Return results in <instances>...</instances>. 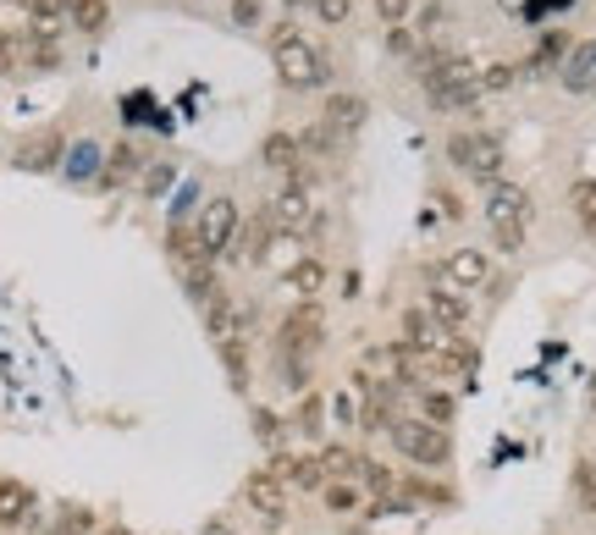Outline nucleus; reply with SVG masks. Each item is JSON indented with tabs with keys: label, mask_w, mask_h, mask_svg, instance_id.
I'll list each match as a JSON object with an SVG mask.
<instances>
[{
	"label": "nucleus",
	"mask_w": 596,
	"mask_h": 535,
	"mask_svg": "<svg viewBox=\"0 0 596 535\" xmlns=\"http://www.w3.org/2000/svg\"><path fill=\"white\" fill-rule=\"evenodd\" d=\"M419 72H425V95H431L437 111H475L481 106V72H475V61L448 56V50H425Z\"/></svg>",
	"instance_id": "f257e3e1"
},
{
	"label": "nucleus",
	"mask_w": 596,
	"mask_h": 535,
	"mask_svg": "<svg viewBox=\"0 0 596 535\" xmlns=\"http://www.w3.org/2000/svg\"><path fill=\"white\" fill-rule=\"evenodd\" d=\"M531 210H536V205H531V189L508 183V177H497V183L486 189V221H491V232H497V248H502V254L525 248Z\"/></svg>",
	"instance_id": "f03ea898"
},
{
	"label": "nucleus",
	"mask_w": 596,
	"mask_h": 535,
	"mask_svg": "<svg viewBox=\"0 0 596 535\" xmlns=\"http://www.w3.org/2000/svg\"><path fill=\"white\" fill-rule=\"evenodd\" d=\"M392 448H398L409 464H419V470H442V464L453 459L448 430L431 425V420H398V425H392Z\"/></svg>",
	"instance_id": "7ed1b4c3"
},
{
	"label": "nucleus",
	"mask_w": 596,
	"mask_h": 535,
	"mask_svg": "<svg viewBox=\"0 0 596 535\" xmlns=\"http://www.w3.org/2000/svg\"><path fill=\"white\" fill-rule=\"evenodd\" d=\"M448 155H453V166L464 177H475V183H486V189L502 177V144L491 133H453L448 138Z\"/></svg>",
	"instance_id": "20e7f679"
},
{
	"label": "nucleus",
	"mask_w": 596,
	"mask_h": 535,
	"mask_svg": "<svg viewBox=\"0 0 596 535\" xmlns=\"http://www.w3.org/2000/svg\"><path fill=\"white\" fill-rule=\"evenodd\" d=\"M271 61H277V77H282L288 88H320V83L331 77V56H326L315 39H299V45L277 50Z\"/></svg>",
	"instance_id": "39448f33"
},
{
	"label": "nucleus",
	"mask_w": 596,
	"mask_h": 535,
	"mask_svg": "<svg viewBox=\"0 0 596 535\" xmlns=\"http://www.w3.org/2000/svg\"><path fill=\"white\" fill-rule=\"evenodd\" d=\"M320 337H326V320H320V309L304 299V304L288 309V320H282V331H277V348H282V360H304V353L320 348Z\"/></svg>",
	"instance_id": "423d86ee"
},
{
	"label": "nucleus",
	"mask_w": 596,
	"mask_h": 535,
	"mask_svg": "<svg viewBox=\"0 0 596 535\" xmlns=\"http://www.w3.org/2000/svg\"><path fill=\"white\" fill-rule=\"evenodd\" d=\"M238 227H243V216H238V205H232L227 194L205 199V210H199V221H194V232H199V243H205V254H210V259H216L221 248H232V243H238Z\"/></svg>",
	"instance_id": "0eeeda50"
},
{
	"label": "nucleus",
	"mask_w": 596,
	"mask_h": 535,
	"mask_svg": "<svg viewBox=\"0 0 596 535\" xmlns=\"http://www.w3.org/2000/svg\"><path fill=\"white\" fill-rule=\"evenodd\" d=\"M243 502L260 513L266 524H282V519H288V486H282L271 470H254V475L243 481Z\"/></svg>",
	"instance_id": "6e6552de"
},
{
	"label": "nucleus",
	"mask_w": 596,
	"mask_h": 535,
	"mask_svg": "<svg viewBox=\"0 0 596 535\" xmlns=\"http://www.w3.org/2000/svg\"><path fill=\"white\" fill-rule=\"evenodd\" d=\"M437 282L448 277V288L453 293H475V288H486V277H491V265H486V254L481 248H453L448 254V265H442V271H431Z\"/></svg>",
	"instance_id": "1a4fd4ad"
},
{
	"label": "nucleus",
	"mask_w": 596,
	"mask_h": 535,
	"mask_svg": "<svg viewBox=\"0 0 596 535\" xmlns=\"http://www.w3.org/2000/svg\"><path fill=\"white\" fill-rule=\"evenodd\" d=\"M271 475H277L282 486H299V491H320V486H326V464H320V453H282V448H277Z\"/></svg>",
	"instance_id": "9d476101"
},
{
	"label": "nucleus",
	"mask_w": 596,
	"mask_h": 535,
	"mask_svg": "<svg viewBox=\"0 0 596 535\" xmlns=\"http://www.w3.org/2000/svg\"><path fill=\"white\" fill-rule=\"evenodd\" d=\"M425 315H431L448 337H459V331H464V320H470V304H464V293H453V288L431 282V293H425Z\"/></svg>",
	"instance_id": "9b49d317"
},
{
	"label": "nucleus",
	"mask_w": 596,
	"mask_h": 535,
	"mask_svg": "<svg viewBox=\"0 0 596 535\" xmlns=\"http://www.w3.org/2000/svg\"><path fill=\"white\" fill-rule=\"evenodd\" d=\"M365 117H370V106H365L360 95H349V88H337V95L326 100V117H320V122H326L331 133H343V138H354V133L365 127Z\"/></svg>",
	"instance_id": "f8f14e48"
},
{
	"label": "nucleus",
	"mask_w": 596,
	"mask_h": 535,
	"mask_svg": "<svg viewBox=\"0 0 596 535\" xmlns=\"http://www.w3.org/2000/svg\"><path fill=\"white\" fill-rule=\"evenodd\" d=\"M266 216L277 221V232H299V227L309 221V194L288 183L282 194H271V205H266Z\"/></svg>",
	"instance_id": "ddd939ff"
},
{
	"label": "nucleus",
	"mask_w": 596,
	"mask_h": 535,
	"mask_svg": "<svg viewBox=\"0 0 596 535\" xmlns=\"http://www.w3.org/2000/svg\"><path fill=\"white\" fill-rule=\"evenodd\" d=\"M277 238H282V232H277V221H271V216L260 210L254 221H243V227H238V254L260 265V259L271 254V243H277Z\"/></svg>",
	"instance_id": "4468645a"
},
{
	"label": "nucleus",
	"mask_w": 596,
	"mask_h": 535,
	"mask_svg": "<svg viewBox=\"0 0 596 535\" xmlns=\"http://www.w3.org/2000/svg\"><path fill=\"white\" fill-rule=\"evenodd\" d=\"M563 88H574V95H591L596 88V39H585L563 56Z\"/></svg>",
	"instance_id": "2eb2a0df"
},
{
	"label": "nucleus",
	"mask_w": 596,
	"mask_h": 535,
	"mask_svg": "<svg viewBox=\"0 0 596 535\" xmlns=\"http://www.w3.org/2000/svg\"><path fill=\"white\" fill-rule=\"evenodd\" d=\"M403 342L419 348V353H442V348H448V331H442L431 315H425V309H409V315H403Z\"/></svg>",
	"instance_id": "dca6fc26"
},
{
	"label": "nucleus",
	"mask_w": 596,
	"mask_h": 535,
	"mask_svg": "<svg viewBox=\"0 0 596 535\" xmlns=\"http://www.w3.org/2000/svg\"><path fill=\"white\" fill-rule=\"evenodd\" d=\"M172 254L183 259V277H199V271H210V254H205V243H199V232L194 227H172Z\"/></svg>",
	"instance_id": "f3484780"
},
{
	"label": "nucleus",
	"mask_w": 596,
	"mask_h": 535,
	"mask_svg": "<svg viewBox=\"0 0 596 535\" xmlns=\"http://www.w3.org/2000/svg\"><path fill=\"white\" fill-rule=\"evenodd\" d=\"M28 23H34L45 39H56V34L72 23V0H28Z\"/></svg>",
	"instance_id": "a211bd4d"
},
{
	"label": "nucleus",
	"mask_w": 596,
	"mask_h": 535,
	"mask_svg": "<svg viewBox=\"0 0 596 535\" xmlns=\"http://www.w3.org/2000/svg\"><path fill=\"white\" fill-rule=\"evenodd\" d=\"M260 160H266L271 171H293V166L304 160V155H299V133H266Z\"/></svg>",
	"instance_id": "6ab92c4d"
},
{
	"label": "nucleus",
	"mask_w": 596,
	"mask_h": 535,
	"mask_svg": "<svg viewBox=\"0 0 596 535\" xmlns=\"http://www.w3.org/2000/svg\"><path fill=\"white\" fill-rule=\"evenodd\" d=\"M34 513V491L23 481H0V524H23Z\"/></svg>",
	"instance_id": "aec40b11"
},
{
	"label": "nucleus",
	"mask_w": 596,
	"mask_h": 535,
	"mask_svg": "<svg viewBox=\"0 0 596 535\" xmlns=\"http://www.w3.org/2000/svg\"><path fill=\"white\" fill-rule=\"evenodd\" d=\"M320 464H326V481H354L365 470V459L354 448H343V441H331V448L320 453Z\"/></svg>",
	"instance_id": "412c9836"
},
{
	"label": "nucleus",
	"mask_w": 596,
	"mask_h": 535,
	"mask_svg": "<svg viewBox=\"0 0 596 535\" xmlns=\"http://www.w3.org/2000/svg\"><path fill=\"white\" fill-rule=\"evenodd\" d=\"M72 23L77 34H100L111 23V0H72Z\"/></svg>",
	"instance_id": "4be33fe9"
},
{
	"label": "nucleus",
	"mask_w": 596,
	"mask_h": 535,
	"mask_svg": "<svg viewBox=\"0 0 596 535\" xmlns=\"http://www.w3.org/2000/svg\"><path fill=\"white\" fill-rule=\"evenodd\" d=\"M288 288L304 293V299H315V293L326 288V265H320V259H299L293 271H288Z\"/></svg>",
	"instance_id": "5701e85b"
},
{
	"label": "nucleus",
	"mask_w": 596,
	"mask_h": 535,
	"mask_svg": "<svg viewBox=\"0 0 596 535\" xmlns=\"http://www.w3.org/2000/svg\"><path fill=\"white\" fill-rule=\"evenodd\" d=\"M360 497H365V491H360L354 481H326V486H320V502H326L331 513H354Z\"/></svg>",
	"instance_id": "b1692460"
},
{
	"label": "nucleus",
	"mask_w": 596,
	"mask_h": 535,
	"mask_svg": "<svg viewBox=\"0 0 596 535\" xmlns=\"http://www.w3.org/2000/svg\"><path fill=\"white\" fill-rule=\"evenodd\" d=\"M337 144H343V133H331L326 122H309V127L299 133V155H331Z\"/></svg>",
	"instance_id": "393cba45"
},
{
	"label": "nucleus",
	"mask_w": 596,
	"mask_h": 535,
	"mask_svg": "<svg viewBox=\"0 0 596 535\" xmlns=\"http://www.w3.org/2000/svg\"><path fill=\"white\" fill-rule=\"evenodd\" d=\"M574 216L585 232H596V177H585V183L574 189Z\"/></svg>",
	"instance_id": "a878e982"
},
{
	"label": "nucleus",
	"mask_w": 596,
	"mask_h": 535,
	"mask_svg": "<svg viewBox=\"0 0 596 535\" xmlns=\"http://www.w3.org/2000/svg\"><path fill=\"white\" fill-rule=\"evenodd\" d=\"M320 420H326V403H320V398H304L299 414H293V430H299V436H320Z\"/></svg>",
	"instance_id": "bb28decb"
},
{
	"label": "nucleus",
	"mask_w": 596,
	"mask_h": 535,
	"mask_svg": "<svg viewBox=\"0 0 596 535\" xmlns=\"http://www.w3.org/2000/svg\"><path fill=\"white\" fill-rule=\"evenodd\" d=\"M409 0H376V17H381V28H403L409 23Z\"/></svg>",
	"instance_id": "cd10ccee"
},
{
	"label": "nucleus",
	"mask_w": 596,
	"mask_h": 535,
	"mask_svg": "<svg viewBox=\"0 0 596 535\" xmlns=\"http://www.w3.org/2000/svg\"><path fill=\"white\" fill-rule=\"evenodd\" d=\"M419 409H425V420H431V425H448L453 420V398H442V392H425Z\"/></svg>",
	"instance_id": "c85d7f7f"
},
{
	"label": "nucleus",
	"mask_w": 596,
	"mask_h": 535,
	"mask_svg": "<svg viewBox=\"0 0 596 535\" xmlns=\"http://www.w3.org/2000/svg\"><path fill=\"white\" fill-rule=\"evenodd\" d=\"M23 56H28V66H56V61H61L56 39H28V45H23Z\"/></svg>",
	"instance_id": "c756f323"
},
{
	"label": "nucleus",
	"mask_w": 596,
	"mask_h": 535,
	"mask_svg": "<svg viewBox=\"0 0 596 535\" xmlns=\"http://www.w3.org/2000/svg\"><path fill=\"white\" fill-rule=\"evenodd\" d=\"M260 17H266L260 0H232V23L238 28H260Z\"/></svg>",
	"instance_id": "7c9ffc66"
},
{
	"label": "nucleus",
	"mask_w": 596,
	"mask_h": 535,
	"mask_svg": "<svg viewBox=\"0 0 596 535\" xmlns=\"http://www.w3.org/2000/svg\"><path fill=\"white\" fill-rule=\"evenodd\" d=\"M56 535H89V513H83V508H61Z\"/></svg>",
	"instance_id": "2f4dec72"
},
{
	"label": "nucleus",
	"mask_w": 596,
	"mask_h": 535,
	"mask_svg": "<svg viewBox=\"0 0 596 535\" xmlns=\"http://www.w3.org/2000/svg\"><path fill=\"white\" fill-rule=\"evenodd\" d=\"M315 12H320V23H349L354 0H315Z\"/></svg>",
	"instance_id": "473e14b6"
},
{
	"label": "nucleus",
	"mask_w": 596,
	"mask_h": 535,
	"mask_svg": "<svg viewBox=\"0 0 596 535\" xmlns=\"http://www.w3.org/2000/svg\"><path fill=\"white\" fill-rule=\"evenodd\" d=\"M299 39H304V28H299L293 17H288V23H277V28H271V56H277V50H288V45H299Z\"/></svg>",
	"instance_id": "72a5a7b5"
},
{
	"label": "nucleus",
	"mask_w": 596,
	"mask_h": 535,
	"mask_svg": "<svg viewBox=\"0 0 596 535\" xmlns=\"http://www.w3.org/2000/svg\"><path fill=\"white\" fill-rule=\"evenodd\" d=\"M514 83V66H486L481 72V95H491V88H508Z\"/></svg>",
	"instance_id": "f704fd0d"
},
{
	"label": "nucleus",
	"mask_w": 596,
	"mask_h": 535,
	"mask_svg": "<svg viewBox=\"0 0 596 535\" xmlns=\"http://www.w3.org/2000/svg\"><path fill=\"white\" fill-rule=\"evenodd\" d=\"M387 50H392V56H414V34H403V28H387Z\"/></svg>",
	"instance_id": "c9c22d12"
},
{
	"label": "nucleus",
	"mask_w": 596,
	"mask_h": 535,
	"mask_svg": "<svg viewBox=\"0 0 596 535\" xmlns=\"http://www.w3.org/2000/svg\"><path fill=\"white\" fill-rule=\"evenodd\" d=\"M360 475H365V486H370V491H392V475H387L381 464H365Z\"/></svg>",
	"instance_id": "e433bc0d"
},
{
	"label": "nucleus",
	"mask_w": 596,
	"mask_h": 535,
	"mask_svg": "<svg viewBox=\"0 0 596 535\" xmlns=\"http://www.w3.org/2000/svg\"><path fill=\"white\" fill-rule=\"evenodd\" d=\"M331 414L343 420V425H349V420H360V409H354V398H349V392H337V398H331Z\"/></svg>",
	"instance_id": "4c0bfd02"
},
{
	"label": "nucleus",
	"mask_w": 596,
	"mask_h": 535,
	"mask_svg": "<svg viewBox=\"0 0 596 535\" xmlns=\"http://www.w3.org/2000/svg\"><path fill=\"white\" fill-rule=\"evenodd\" d=\"M419 23H425V28H442V23H448V7H442V0H431V7L419 12Z\"/></svg>",
	"instance_id": "58836bf2"
},
{
	"label": "nucleus",
	"mask_w": 596,
	"mask_h": 535,
	"mask_svg": "<svg viewBox=\"0 0 596 535\" xmlns=\"http://www.w3.org/2000/svg\"><path fill=\"white\" fill-rule=\"evenodd\" d=\"M409 491H414L419 502H448V491H442V486H425V481H414Z\"/></svg>",
	"instance_id": "ea45409f"
},
{
	"label": "nucleus",
	"mask_w": 596,
	"mask_h": 535,
	"mask_svg": "<svg viewBox=\"0 0 596 535\" xmlns=\"http://www.w3.org/2000/svg\"><path fill=\"white\" fill-rule=\"evenodd\" d=\"M166 183H172V166H155L149 171V194H166Z\"/></svg>",
	"instance_id": "a19ab883"
},
{
	"label": "nucleus",
	"mask_w": 596,
	"mask_h": 535,
	"mask_svg": "<svg viewBox=\"0 0 596 535\" xmlns=\"http://www.w3.org/2000/svg\"><path fill=\"white\" fill-rule=\"evenodd\" d=\"M199 535H232V524H227V519H210V524H205Z\"/></svg>",
	"instance_id": "79ce46f5"
},
{
	"label": "nucleus",
	"mask_w": 596,
	"mask_h": 535,
	"mask_svg": "<svg viewBox=\"0 0 596 535\" xmlns=\"http://www.w3.org/2000/svg\"><path fill=\"white\" fill-rule=\"evenodd\" d=\"M7 66H12V39L0 34V72H7Z\"/></svg>",
	"instance_id": "37998d69"
},
{
	"label": "nucleus",
	"mask_w": 596,
	"mask_h": 535,
	"mask_svg": "<svg viewBox=\"0 0 596 535\" xmlns=\"http://www.w3.org/2000/svg\"><path fill=\"white\" fill-rule=\"evenodd\" d=\"M282 7H288V12H299V7H315V0H282Z\"/></svg>",
	"instance_id": "c03bdc74"
},
{
	"label": "nucleus",
	"mask_w": 596,
	"mask_h": 535,
	"mask_svg": "<svg viewBox=\"0 0 596 535\" xmlns=\"http://www.w3.org/2000/svg\"><path fill=\"white\" fill-rule=\"evenodd\" d=\"M585 508H591V513H596V486H591V491H585Z\"/></svg>",
	"instance_id": "a18cd8bd"
},
{
	"label": "nucleus",
	"mask_w": 596,
	"mask_h": 535,
	"mask_svg": "<svg viewBox=\"0 0 596 535\" xmlns=\"http://www.w3.org/2000/svg\"><path fill=\"white\" fill-rule=\"evenodd\" d=\"M100 535H127V530H100Z\"/></svg>",
	"instance_id": "49530a36"
}]
</instances>
